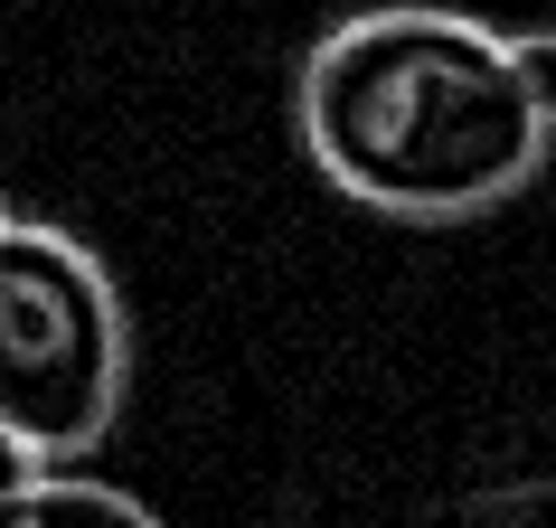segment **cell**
I'll use <instances>...</instances> for the list:
<instances>
[{
	"mask_svg": "<svg viewBox=\"0 0 556 528\" xmlns=\"http://www.w3.org/2000/svg\"><path fill=\"white\" fill-rule=\"evenodd\" d=\"M0 217H10V189H0Z\"/></svg>",
	"mask_w": 556,
	"mask_h": 528,
	"instance_id": "8992f818",
	"label": "cell"
},
{
	"mask_svg": "<svg viewBox=\"0 0 556 528\" xmlns=\"http://www.w3.org/2000/svg\"><path fill=\"white\" fill-rule=\"evenodd\" d=\"M0 528H170V519L151 500L76 472V463H38V472H20L0 491Z\"/></svg>",
	"mask_w": 556,
	"mask_h": 528,
	"instance_id": "3957f363",
	"label": "cell"
},
{
	"mask_svg": "<svg viewBox=\"0 0 556 528\" xmlns=\"http://www.w3.org/2000/svg\"><path fill=\"white\" fill-rule=\"evenodd\" d=\"M293 133L302 161L350 208L406 227L491 217L556 151V123L528 104L509 66V29L434 0L350 10L312 38L293 76Z\"/></svg>",
	"mask_w": 556,
	"mask_h": 528,
	"instance_id": "6da1fadb",
	"label": "cell"
},
{
	"mask_svg": "<svg viewBox=\"0 0 556 528\" xmlns=\"http://www.w3.org/2000/svg\"><path fill=\"white\" fill-rule=\"evenodd\" d=\"M132 387V322L114 264L48 217H0V425L38 463H76L114 435Z\"/></svg>",
	"mask_w": 556,
	"mask_h": 528,
	"instance_id": "7a4b0ae2",
	"label": "cell"
},
{
	"mask_svg": "<svg viewBox=\"0 0 556 528\" xmlns=\"http://www.w3.org/2000/svg\"><path fill=\"white\" fill-rule=\"evenodd\" d=\"M20 472H38V453H29V443H20V435H10V425H0V491H10Z\"/></svg>",
	"mask_w": 556,
	"mask_h": 528,
	"instance_id": "5b68a950",
	"label": "cell"
},
{
	"mask_svg": "<svg viewBox=\"0 0 556 528\" xmlns=\"http://www.w3.org/2000/svg\"><path fill=\"white\" fill-rule=\"evenodd\" d=\"M509 66H519L528 104L556 123V29H509Z\"/></svg>",
	"mask_w": 556,
	"mask_h": 528,
	"instance_id": "277c9868",
	"label": "cell"
}]
</instances>
